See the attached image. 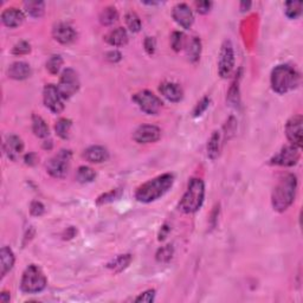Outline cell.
Segmentation results:
<instances>
[{"instance_id":"obj_1","label":"cell","mask_w":303,"mask_h":303,"mask_svg":"<svg viewBox=\"0 0 303 303\" xmlns=\"http://www.w3.org/2000/svg\"><path fill=\"white\" fill-rule=\"evenodd\" d=\"M174 176L171 173H165L152 180L144 182L136 190L135 198L140 203H152L161 198L173 186Z\"/></svg>"},{"instance_id":"obj_2","label":"cell","mask_w":303,"mask_h":303,"mask_svg":"<svg viewBox=\"0 0 303 303\" xmlns=\"http://www.w3.org/2000/svg\"><path fill=\"white\" fill-rule=\"evenodd\" d=\"M297 190V178L294 174H288L273 189L271 204L273 210L284 212L294 203Z\"/></svg>"},{"instance_id":"obj_3","label":"cell","mask_w":303,"mask_h":303,"mask_svg":"<svg viewBox=\"0 0 303 303\" xmlns=\"http://www.w3.org/2000/svg\"><path fill=\"white\" fill-rule=\"evenodd\" d=\"M299 84V72L287 64L277 65L271 72V87L275 93L286 94L294 90Z\"/></svg>"},{"instance_id":"obj_4","label":"cell","mask_w":303,"mask_h":303,"mask_svg":"<svg viewBox=\"0 0 303 303\" xmlns=\"http://www.w3.org/2000/svg\"><path fill=\"white\" fill-rule=\"evenodd\" d=\"M205 198V185L202 179L193 178L189 182V187L179 203V208L184 213H194L202 207Z\"/></svg>"},{"instance_id":"obj_5","label":"cell","mask_w":303,"mask_h":303,"mask_svg":"<svg viewBox=\"0 0 303 303\" xmlns=\"http://www.w3.org/2000/svg\"><path fill=\"white\" fill-rule=\"evenodd\" d=\"M47 283V277L41 268L31 264L26 268L23 273L20 288L26 294H37L44 290Z\"/></svg>"},{"instance_id":"obj_6","label":"cell","mask_w":303,"mask_h":303,"mask_svg":"<svg viewBox=\"0 0 303 303\" xmlns=\"http://www.w3.org/2000/svg\"><path fill=\"white\" fill-rule=\"evenodd\" d=\"M71 160V152L68 149H62L51 158L47 165L48 173L56 179H62L66 175Z\"/></svg>"},{"instance_id":"obj_7","label":"cell","mask_w":303,"mask_h":303,"mask_svg":"<svg viewBox=\"0 0 303 303\" xmlns=\"http://www.w3.org/2000/svg\"><path fill=\"white\" fill-rule=\"evenodd\" d=\"M57 89L60 91L62 97L64 100L72 97L80 89V79L77 72L74 69H65L62 72L60 83L57 85Z\"/></svg>"},{"instance_id":"obj_8","label":"cell","mask_w":303,"mask_h":303,"mask_svg":"<svg viewBox=\"0 0 303 303\" xmlns=\"http://www.w3.org/2000/svg\"><path fill=\"white\" fill-rule=\"evenodd\" d=\"M235 69V51H233L232 43L226 39L222 45L218 60V72L223 79H227L231 76Z\"/></svg>"},{"instance_id":"obj_9","label":"cell","mask_w":303,"mask_h":303,"mask_svg":"<svg viewBox=\"0 0 303 303\" xmlns=\"http://www.w3.org/2000/svg\"><path fill=\"white\" fill-rule=\"evenodd\" d=\"M133 101L139 106V108L146 114L155 115L162 108V101L157 95L148 90L140 91L133 96Z\"/></svg>"},{"instance_id":"obj_10","label":"cell","mask_w":303,"mask_h":303,"mask_svg":"<svg viewBox=\"0 0 303 303\" xmlns=\"http://www.w3.org/2000/svg\"><path fill=\"white\" fill-rule=\"evenodd\" d=\"M43 100L47 108L55 114H60L64 109V98L58 91L57 87L53 84H47L43 90Z\"/></svg>"},{"instance_id":"obj_11","label":"cell","mask_w":303,"mask_h":303,"mask_svg":"<svg viewBox=\"0 0 303 303\" xmlns=\"http://www.w3.org/2000/svg\"><path fill=\"white\" fill-rule=\"evenodd\" d=\"M300 160V148L294 146H287L278 152L277 155L270 160L272 165L277 166H284V167H290V166L296 165L297 161Z\"/></svg>"},{"instance_id":"obj_12","label":"cell","mask_w":303,"mask_h":303,"mask_svg":"<svg viewBox=\"0 0 303 303\" xmlns=\"http://www.w3.org/2000/svg\"><path fill=\"white\" fill-rule=\"evenodd\" d=\"M302 123L303 119L301 115H295L289 120L286 126V134L288 140L291 142V144L301 148L303 135H302Z\"/></svg>"},{"instance_id":"obj_13","label":"cell","mask_w":303,"mask_h":303,"mask_svg":"<svg viewBox=\"0 0 303 303\" xmlns=\"http://www.w3.org/2000/svg\"><path fill=\"white\" fill-rule=\"evenodd\" d=\"M161 136V130L157 126L144 125L140 126L133 134V139L138 144H153Z\"/></svg>"},{"instance_id":"obj_14","label":"cell","mask_w":303,"mask_h":303,"mask_svg":"<svg viewBox=\"0 0 303 303\" xmlns=\"http://www.w3.org/2000/svg\"><path fill=\"white\" fill-rule=\"evenodd\" d=\"M172 17L181 28L186 29V30L191 29V26L193 25V21H194V17H193L191 9L189 7V5L184 4V2L176 4L175 6L173 7Z\"/></svg>"},{"instance_id":"obj_15","label":"cell","mask_w":303,"mask_h":303,"mask_svg":"<svg viewBox=\"0 0 303 303\" xmlns=\"http://www.w3.org/2000/svg\"><path fill=\"white\" fill-rule=\"evenodd\" d=\"M52 36L61 44H70L76 39V31L69 24L60 23L55 25L52 30Z\"/></svg>"},{"instance_id":"obj_16","label":"cell","mask_w":303,"mask_h":303,"mask_svg":"<svg viewBox=\"0 0 303 303\" xmlns=\"http://www.w3.org/2000/svg\"><path fill=\"white\" fill-rule=\"evenodd\" d=\"M4 151L6 153L9 159L16 161L24 151V144L19 136L17 135L7 136V139L4 142Z\"/></svg>"},{"instance_id":"obj_17","label":"cell","mask_w":303,"mask_h":303,"mask_svg":"<svg viewBox=\"0 0 303 303\" xmlns=\"http://www.w3.org/2000/svg\"><path fill=\"white\" fill-rule=\"evenodd\" d=\"M24 19H25V16H24L23 11L16 9V7H10V9H6L1 13L2 23L11 29L20 26L24 23Z\"/></svg>"},{"instance_id":"obj_18","label":"cell","mask_w":303,"mask_h":303,"mask_svg":"<svg viewBox=\"0 0 303 303\" xmlns=\"http://www.w3.org/2000/svg\"><path fill=\"white\" fill-rule=\"evenodd\" d=\"M31 74V66L25 62H16V63L11 64L9 68V76L11 79L17 80V81H23V80L29 79Z\"/></svg>"},{"instance_id":"obj_19","label":"cell","mask_w":303,"mask_h":303,"mask_svg":"<svg viewBox=\"0 0 303 303\" xmlns=\"http://www.w3.org/2000/svg\"><path fill=\"white\" fill-rule=\"evenodd\" d=\"M83 157L89 162L100 163L108 160L109 153L107 151V148H104L102 146H91L89 148L85 149Z\"/></svg>"},{"instance_id":"obj_20","label":"cell","mask_w":303,"mask_h":303,"mask_svg":"<svg viewBox=\"0 0 303 303\" xmlns=\"http://www.w3.org/2000/svg\"><path fill=\"white\" fill-rule=\"evenodd\" d=\"M160 93L171 102H179L182 98V95H184L180 85L173 82L162 83L160 85Z\"/></svg>"},{"instance_id":"obj_21","label":"cell","mask_w":303,"mask_h":303,"mask_svg":"<svg viewBox=\"0 0 303 303\" xmlns=\"http://www.w3.org/2000/svg\"><path fill=\"white\" fill-rule=\"evenodd\" d=\"M15 264V255L9 246H2L0 251V275L5 277Z\"/></svg>"},{"instance_id":"obj_22","label":"cell","mask_w":303,"mask_h":303,"mask_svg":"<svg viewBox=\"0 0 303 303\" xmlns=\"http://www.w3.org/2000/svg\"><path fill=\"white\" fill-rule=\"evenodd\" d=\"M106 41L112 47H123L128 42L127 31L123 28H117L109 32L106 36Z\"/></svg>"},{"instance_id":"obj_23","label":"cell","mask_w":303,"mask_h":303,"mask_svg":"<svg viewBox=\"0 0 303 303\" xmlns=\"http://www.w3.org/2000/svg\"><path fill=\"white\" fill-rule=\"evenodd\" d=\"M221 153V134L219 131H213L207 144V155L211 160H216Z\"/></svg>"},{"instance_id":"obj_24","label":"cell","mask_w":303,"mask_h":303,"mask_svg":"<svg viewBox=\"0 0 303 303\" xmlns=\"http://www.w3.org/2000/svg\"><path fill=\"white\" fill-rule=\"evenodd\" d=\"M131 263V255H120L116 258H114L111 263H108V268L114 272H121L127 269Z\"/></svg>"},{"instance_id":"obj_25","label":"cell","mask_w":303,"mask_h":303,"mask_svg":"<svg viewBox=\"0 0 303 303\" xmlns=\"http://www.w3.org/2000/svg\"><path fill=\"white\" fill-rule=\"evenodd\" d=\"M32 130H33L34 135L41 139L47 138L49 135V127H48L47 122L38 115L32 116Z\"/></svg>"},{"instance_id":"obj_26","label":"cell","mask_w":303,"mask_h":303,"mask_svg":"<svg viewBox=\"0 0 303 303\" xmlns=\"http://www.w3.org/2000/svg\"><path fill=\"white\" fill-rule=\"evenodd\" d=\"M200 53H202V42L197 37H193L187 47V57H189L190 62L197 63L200 58Z\"/></svg>"},{"instance_id":"obj_27","label":"cell","mask_w":303,"mask_h":303,"mask_svg":"<svg viewBox=\"0 0 303 303\" xmlns=\"http://www.w3.org/2000/svg\"><path fill=\"white\" fill-rule=\"evenodd\" d=\"M26 13L33 18H41L45 12L44 1H26L24 2Z\"/></svg>"},{"instance_id":"obj_28","label":"cell","mask_w":303,"mask_h":303,"mask_svg":"<svg viewBox=\"0 0 303 303\" xmlns=\"http://www.w3.org/2000/svg\"><path fill=\"white\" fill-rule=\"evenodd\" d=\"M117 19H119V13H117L116 9L112 6L106 7L100 13V21L106 26L112 25L114 23H116Z\"/></svg>"},{"instance_id":"obj_29","label":"cell","mask_w":303,"mask_h":303,"mask_svg":"<svg viewBox=\"0 0 303 303\" xmlns=\"http://www.w3.org/2000/svg\"><path fill=\"white\" fill-rule=\"evenodd\" d=\"M96 173L93 168L88 167V166H81V167L77 170L76 173V179L77 181L81 182V184H87V182H91L95 180Z\"/></svg>"},{"instance_id":"obj_30","label":"cell","mask_w":303,"mask_h":303,"mask_svg":"<svg viewBox=\"0 0 303 303\" xmlns=\"http://www.w3.org/2000/svg\"><path fill=\"white\" fill-rule=\"evenodd\" d=\"M284 12L286 16L290 19H296L302 13V2L301 1H288L284 5Z\"/></svg>"},{"instance_id":"obj_31","label":"cell","mask_w":303,"mask_h":303,"mask_svg":"<svg viewBox=\"0 0 303 303\" xmlns=\"http://www.w3.org/2000/svg\"><path fill=\"white\" fill-rule=\"evenodd\" d=\"M71 128V121L68 119H61L58 120L55 126V130L57 135L62 139H68L69 133H70Z\"/></svg>"},{"instance_id":"obj_32","label":"cell","mask_w":303,"mask_h":303,"mask_svg":"<svg viewBox=\"0 0 303 303\" xmlns=\"http://www.w3.org/2000/svg\"><path fill=\"white\" fill-rule=\"evenodd\" d=\"M126 24H127L128 29L134 33L141 30V20L135 12H128L126 15Z\"/></svg>"},{"instance_id":"obj_33","label":"cell","mask_w":303,"mask_h":303,"mask_svg":"<svg viewBox=\"0 0 303 303\" xmlns=\"http://www.w3.org/2000/svg\"><path fill=\"white\" fill-rule=\"evenodd\" d=\"M62 65H63V58L60 55H53L49 58L47 62V69L49 70L50 74L56 75L61 70Z\"/></svg>"},{"instance_id":"obj_34","label":"cell","mask_w":303,"mask_h":303,"mask_svg":"<svg viewBox=\"0 0 303 303\" xmlns=\"http://www.w3.org/2000/svg\"><path fill=\"white\" fill-rule=\"evenodd\" d=\"M173 248L172 245H166L160 248L157 253V261L160 263H167L172 259L173 257Z\"/></svg>"},{"instance_id":"obj_35","label":"cell","mask_w":303,"mask_h":303,"mask_svg":"<svg viewBox=\"0 0 303 303\" xmlns=\"http://www.w3.org/2000/svg\"><path fill=\"white\" fill-rule=\"evenodd\" d=\"M185 45V34L182 32H173L171 37V47L174 51H180Z\"/></svg>"},{"instance_id":"obj_36","label":"cell","mask_w":303,"mask_h":303,"mask_svg":"<svg viewBox=\"0 0 303 303\" xmlns=\"http://www.w3.org/2000/svg\"><path fill=\"white\" fill-rule=\"evenodd\" d=\"M120 194H121V191H120V190H112V191L104 193L101 197H98L96 203H97L98 205H103V204L114 202L115 199H117V198L120 197Z\"/></svg>"},{"instance_id":"obj_37","label":"cell","mask_w":303,"mask_h":303,"mask_svg":"<svg viewBox=\"0 0 303 303\" xmlns=\"http://www.w3.org/2000/svg\"><path fill=\"white\" fill-rule=\"evenodd\" d=\"M30 51H31L30 44H29L28 42L21 41V42L17 43V44L15 45V48H13L12 52H13V55L23 56V55H28V53L30 52Z\"/></svg>"},{"instance_id":"obj_38","label":"cell","mask_w":303,"mask_h":303,"mask_svg":"<svg viewBox=\"0 0 303 303\" xmlns=\"http://www.w3.org/2000/svg\"><path fill=\"white\" fill-rule=\"evenodd\" d=\"M227 100L231 104L239 103V89H238V82H235L232 87L230 88L229 94H227Z\"/></svg>"},{"instance_id":"obj_39","label":"cell","mask_w":303,"mask_h":303,"mask_svg":"<svg viewBox=\"0 0 303 303\" xmlns=\"http://www.w3.org/2000/svg\"><path fill=\"white\" fill-rule=\"evenodd\" d=\"M210 103H211V98L210 97H204L203 100L200 101L199 103L197 104V106H195L194 112H193V115H194L195 117H198V116H200V115H203V112L208 108Z\"/></svg>"},{"instance_id":"obj_40","label":"cell","mask_w":303,"mask_h":303,"mask_svg":"<svg viewBox=\"0 0 303 303\" xmlns=\"http://www.w3.org/2000/svg\"><path fill=\"white\" fill-rule=\"evenodd\" d=\"M155 299V290L154 289H149V290L144 291L139 295L135 299V302H144V303H151L154 301Z\"/></svg>"},{"instance_id":"obj_41","label":"cell","mask_w":303,"mask_h":303,"mask_svg":"<svg viewBox=\"0 0 303 303\" xmlns=\"http://www.w3.org/2000/svg\"><path fill=\"white\" fill-rule=\"evenodd\" d=\"M30 212L32 216L41 217L45 212V206L41 202H32L30 206Z\"/></svg>"},{"instance_id":"obj_42","label":"cell","mask_w":303,"mask_h":303,"mask_svg":"<svg viewBox=\"0 0 303 303\" xmlns=\"http://www.w3.org/2000/svg\"><path fill=\"white\" fill-rule=\"evenodd\" d=\"M195 7H197L198 13L200 15H206L210 12L211 7H212V2L211 1H197L195 2Z\"/></svg>"},{"instance_id":"obj_43","label":"cell","mask_w":303,"mask_h":303,"mask_svg":"<svg viewBox=\"0 0 303 303\" xmlns=\"http://www.w3.org/2000/svg\"><path fill=\"white\" fill-rule=\"evenodd\" d=\"M144 50L147 51V53L148 55H154L155 52V48H157V42H155V39L153 38V37H147L146 39H144Z\"/></svg>"},{"instance_id":"obj_44","label":"cell","mask_w":303,"mask_h":303,"mask_svg":"<svg viewBox=\"0 0 303 303\" xmlns=\"http://www.w3.org/2000/svg\"><path fill=\"white\" fill-rule=\"evenodd\" d=\"M106 57H107V60H108V61L116 63V62L121 61L122 56H121V53L119 52V51L114 50V51H109V52L106 55Z\"/></svg>"},{"instance_id":"obj_45","label":"cell","mask_w":303,"mask_h":303,"mask_svg":"<svg viewBox=\"0 0 303 303\" xmlns=\"http://www.w3.org/2000/svg\"><path fill=\"white\" fill-rule=\"evenodd\" d=\"M36 162H37V157H36V154H33V153H30V154H28L25 157V163H26V165L33 166Z\"/></svg>"},{"instance_id":"obj_46","label":"cell","mask_w":303,"mask_h":303,"mask_svg":"<svg viewBox=\"0 0 303 303\" xmlns=\"http://www.w3.org/2000/svg\"><path fill=\"white\" fill-rule=\"evenodd\" d=\"M168 231H170V227L168 226H162L161 227V231H160V233H159V240H163L166 238V236H167V233H168Z\"/></svg>"},{"instance_id":"obj_47","label":"cell","mask_w":303,"mask_h":303,"mask_svg":"<svg viewBox=\"0 0 303 303\" xmlns=\"http://www.w3.org/2000/svg\"><path fill=\"white\" fill-rule=\"evenodd\" d=\"M0 302L2 303L10 302V294L6 293V291H2V293L0 294Z\"/></svg>"},{"instance_id":"obj_48","label":"cell","mask_w":303,"mask_h":303,"mask_svg":"<svg viewBox=\"0 0 303 303\" xmlns=\"http://www.w3.org/2000/svg\"><path fill=\"white\" fill-rule=\"evenodd\" d=\"M250 6H251V2L250 1L240 2V10H242V11H248L249 9H250Z\"/></svg>"},{"instance_id":"obj_49","label":"cell","mask_w":303,"mask_h":303,"mask_svg":"<svg viewBox=\"0 0 303 303\" xmlns=\"http://www.w3.org/2000/svg\"><path fill=\"white\" fill-rule=\"evenodd\" d=\"M48 142H49V147L51 148V147H52V144H51V141H48ZM44 147H45V148H48V144H44Z\"/></svg>"}]
</instances>
